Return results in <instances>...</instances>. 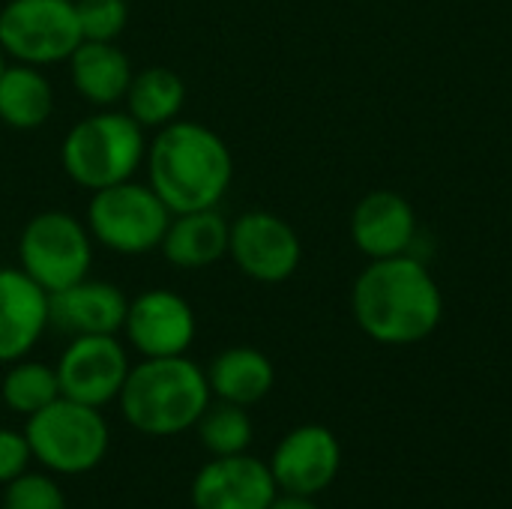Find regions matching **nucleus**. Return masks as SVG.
I'll use <instances>...</instances> for the list:
<instances>
[{
	"mask_svg": "<svg viewBox=\"0 0 512 509\" xmlns=\"http://www.w3.org/2000/svg\"><path fill=\"white\" fill-rule=\"evenodd\" d=\"M351 309L360 330L381 345H417L444 318V294L429 267L408 255L372 261L354 282Z\"/></svg>",
	"mask_w": 512,
	"mask_h": 509,
	"instance_id": "f257e3e1",
	"label": "nucleus"
},
{
	"mask_svg": "<svg viewBox=\"0 0 512 509\" xmlns=\"http://www.w3.org/2000/svg\"><path fill=\"white\" fill-rule=\"evenodd\" d=\"M147 183L171 213L219 207L231 180L234 156L222 135L198 120H171L147 144Z\"/></svg>",
	"mask_w": 512,
	"mask_h": 509,
	"instance_id": "f03ea898",
	"label": "nucleus"
},
{
	"mask_svg": "<svg viewBox=\"0 0 512 509\" xmlns=\"http://www.w3.org/2000/svg\"><path fill=\"white\" fill-rule=\"evenodd\" d=\"M120 411L126 423L150 438H174L201 420L213 393L207 372L180 357H144L129 369L120 390Z\"/></svg>",
	"mask_w": 512,
	"mask_h": 509,
	"instance_id": "7ed1b4c3",
	"label": "nucleus"
},
{
	"mask_svg": "<svg viewBox=\"0 0 512 509\" xmlns=\"http://www.w3.org/2000/svg\"><path fill=\"white\" fill-rule=\"evenodd\" d=\"M144 156V129L117 108H96L81 117L60 144V165L66 177L87 192L132 180L144 165Z\"/></svg>",
	"mask_w": 512,
	"mask_h": 509,
	"instance_id": "20e7f679",
	"label": "nucleus"
},
{
	"mask_svg": "<svg viewBox=\"0 0 512 509\" xmlns=\"http://www.w3.org/2000/svg\"><path fill=\"white\" fill-rule=\"evenodd\" d=\"M24 438L42 468L66 477L93 471L105 459L111 444V432L102 411L66 396L27 417Z\"/></svg>",
	"mask_w": 512,
	"mask_h": 509,
	"instance_id": "39448f33",
	"label": "nucleus"
},
{
	"mask_svg": "<svg viewBox=\"0 0 512 509\" xmlns=\"http://www.w3.org/2000/svg\"><path fill=\"white\" fill-rule=\"evenodd\" d=\"M171 210L150 189V183L123 180L90 195L87 231L93 243L117 255H147L162 246Z\"/></svg>",
	"mask_w": 512,
	"mask_h": 509,
	"instance_id": "423d86ee",
	"label": "nucleus"
},
{
	"mask_svg": "<svg viewBox=\"0 0 512 509\" xmlns=\"http://www.w3.org/2000/svg\"><path fill=\"white\" fill-rule=\"evenodd\" d=\"M93 237L87 222L66 210H42L27 219L18 237V267L48 294L90 276Z\"/></svg>",
	"mask_w": 512,
	"mask_h": 509,
	"instance_id": "0eeeda50",
	"label": "nucleus"
},
{
	"mask_svg": "<svg viewBox=\"0 0 512 509\" xmlns=\"http://www.w3.org/2000/svg\"><path fill=\"white\" fill-rule=\"evenodd\" d=\"M81 45L72 0H9L0 9V48L15 63H66Z\"/></svg>",
	"mask_w": 512,
	"mask_h": 509,
	"instance_id": "6e6552de",
	"label": "nucleus"
},
{
	"mask_svg": "<svg viewBox=\"0 0 512 509\" xmlns=\"http://www.w3.org/2000/svg\"><path fill=\"white\" fill-rule=\"evenodd\" d=\"M228 258L255 282L279 285L300 267L303 246L297 231L270 210H246L231 222Z\"/></svg>",
	"mask_w": 512,
	"mask_h": 509,
	"instance_id": "1a4fd4ad",
	"label": "nucleus"
},
{
	"mask_svg": "<svg viewBox=\"0 0 512 509\" xmlns=\"http://www.w3.org/2000/svg\"><path fill=\"white\" fill-rule=\"evenodd\" d=\"M54 369L60 396L105 408L120 396L132 366L117 336H72Z\"/></svg>",
	"mask_w": 512,
	"mask_h": 509,
	"instance_id": "9d476101",
	"label": "nucleus"
},
{
	"mask_svg": "<svg viewBox=\"0 0 512 509\" xmlns=\"http://www.w3.org/2000/svg\"><path fill=\"white\" fill-rule=\"evenodd\" d=\"M123 333L141 357H180L198 333L195 309L168 288H150L129 300Z\"/></svg>",
	"mask_w": 512,
	"mask_h": 509,
	"instance_id": "9b49d317",
	"label": "nucleus"
},
{
	"mask_svg": "<svg viewBox=\"0 0 512 509\" xmlns=\"http://www.w3.org/2000/svg\"><path fill=\"white\" fill-rule=\"evenodd\" d=\"M276 495L270 465L249 453L213 456L192 480L195 509H270Z\"/></svg>",
	"mask_w": 512,
	"mask_h": 509,
	"instance_id": "f8f14e48",
	"label": "nucleus"
},
{
	"mask_svg": "<svg viewBox=\"0 0 512 509\" xmlns=\"http://www.w3.org/2000/svg\"><path fill=\"white\" fill-rule=\"evenodd\" d=\"M339 465H342V447L336 435L315 423L288 432L270 459V471L279 492L306 495V498L324 492L336 480Z\"/></svg>",
	"mask_w": 512,
	"mask_h": 509,
	"instance_id": "ddd939ff",
	"label": "nucleus"
},
{
	"mask_svg": "<svg viewBox=\"0 0 512 509\" xmlns=\"http://www.w3.org/2000/svg\"><path fill=\"white\" fill-rule=\"evenodd\" d=\"M351 240L369 261L408 255L417 240V213L411 201L393 189L363 195L351 213Z\"/></svg>",
	"mask_w": 512,
	"mask_h": 509,
	"instance_id": "4468645a",
	"label": "nucleus"
},
{
	"mask_svg": "<svg viewBox=\"0 0 512 509\" xmlns=\"http://www.w3.org/2000/svg\"><path fill=\"white\" fill-rule=\"evenodd\" d=\"M126 294L105 279H81L48 294V318L66 336H117L126 321Z\"/></svg>",
	"mask_w": 512,
	"mask_h": 509,
	"instance_id": "2eb2a0df",
	"label": "nucleus"
},
{
	"mask_svg": "<svg viewBox=\"0 0 512 509\" xmlns=\"http://www.w3.org/2000/svg\"><path fill=\"white\" fill-rule=\"evenodd\" d=\"M48 327V291L21 267H0V363L24 360Z\"/></svg>",
	"mask_w": 512,
	"mask_h": 509,
	"instance_id": "dca6fc26",
	"label": "nucleus"
},
{
	"mask_svg": "<svg viewBox=\"0 0 512 509\" xmlns=\"http://www.w3.org/2000/svg\"><path fill=\"white\" fill-rule=\"evenodd\" d=\"M228 231L231 222L219 213V207L174 213L159 252L177 270H204L228 255Z\"/></svg>",
	"mask_w": 512,
	"mask_h": 509,
	"instance_id": "f3484780",
	"label": "nucleus"
},
{
	"mask_svg": "<svg viewBox=\"0 0 512 509\" xmlns=\"http://www.w3.org/2000/svg\"><path fill=\"white\" fill-rule=\"evenodd\" d=\"M69 63L72 87L93 108H114L132 81V63L117 42H81Z\"/></svg>",
	"mask_w": 512,
	"mask_h": 509,
	"instance_id": "a211bd4d",
	"label": "nucleus"
},
{
	"mask_svg": "<svg viewBox=\"0 0 512 509\" xmlns=\"http://www.w3.org/2000/svg\"><path fill=\"white\" fill-rule=\"evenodd\" d=\"M207 384L210 393L219 402H231V405H258L276 384V369L270 363L267 354H261L258 348H225L222 354H216L207 366Z\"/></svg>",
	"mask_w": 512,
	"mask_h": 509,
	"instance_id": "6ab92c4d",
	"label": "nucleus"
},
{
	"mask_svg": "<svg viewBox=\"0 0 512 509\" xmlns=\"http://www.w3.org/2000/svg\"><path fill=\"white\" fill-rule=\"evenodd\" d=\"M54 111V87L39 66L6 63L0 72V123L18 132H33Z\"/></svg>",
	"mask_w": 512,
	"mask_h": 509,
	"instance_id": "aec40b11",
	"label": "nucleus"
},
{
	"mask_svg": "<svg viewBox=\"0 0 512 509\" xmlns=\"http://www.w3.org/2000/svg\"><path fill=\"white\" fill-rule=\"evenodd\" d=\"M126 114L147 132L162 129L180 117L186 102V81L168 66H147L132 72L126 90Z\"/></svg>",
	"mask_w": 512,
	"mask_h": 509,
	"instance_id": "412c9836",
	"label": "nucleus"
},
{
	"mask_svg": "<svg viewBox=\"0 0 512 509\" xmlns=\"http://www.w3.org/2000/svg\"><path fill=\"white\" fill-rule=\"evenodd\" d=\"M0 396L9 411L21 417H33L42 408H48L54 399H60V381L57 369L45 366L39 360H15L9 363V372L3 375Z\"/></svg>",
	"mask_w": 512,
	"mask_h": 509,
	"instance_id": "4be33fe9",
	"label": "nucleus"
},
{
	"mask_svg": "<svg viewBox=\"0 0 512 509\" xmlns=\"http://www.w3.org/2000/svg\"><path fill=\"white\" fill-rule=\"evenodd\" d=\"M198 441L210 456H240L252 444V420L243 405L216 402L207 405L201 420L195 423Z\"/></svg>",
	"mask_w": 512,
	"mask_h": 509,
	"instance_id": "5701e85b",
	"label": "nucleus"
},
{
	"mask_svg": "<svg viewBox=\"0 0 512 509\" xmlns=\"http://www.w3.org/2000/svg\"><path fill=\"white\" fill-rule=\"evenodd\" d=\"M81 42H117L129 24V0H72Z\"/></svg>",
	"mask_w": 512,
	"mask_h": 509,
	"instance_id": "b1692460",
	"label": "nucleus"
},
{
	"mask_svg": "<svg viewBox=\"0 0 512 509\" xmlns=\"http://www.w3.org/2000/svg\"><path fill=\"white\" fill-rule=\"evenodd\" d=\"M3 509H66V498L54 477L24 471L21 477L6 483Z\"/></svg>",
	"mask_w": 512,
	"mask_h": 509,
	"instance_id": "393cba45",
	"label": "nucleus"
},
{
	"mask_svg": "<svg viewBox=\"0 0 512 509\" xmlns=\"http://www.w3.org/2000/svg\"><path fill=\"white\" fill-rule=\"evenodd\" d=\"M30 459H33V453H30V444H27L24 432L0 429V486L21 477L27 471Z\"/></svg>",
	"mask_w": 512,
	"mask_h": 509,
	"instance_id": "a878e982",
	"label": "nucleus"
},
{
	"mask_svg": "<svg viewBox=\"0 0 512 509\" xmlns=\"http://www.w3.org/2000/svg\"><path fill=\"white\" fill-rule=\"evenodd\" d=\"M270 509H321L312 498H306V495H288V492H282V495H276L273 498V504Z\"/></svg>",
	"mask_w": 512,
	"mask_h": 509,
	"instance_id": "bb28decb",
	"label": "nucleus"
},
{
	"mask_svg": "<svg viewBox=\"0 0 512 509\" xmlns=\"http://www.w3.org/2000/svg\"><path fill=\"white\" fill-rule=\"evenodd\" d=\"M6 69V54H3V48H0V72Z\"/></svg>",
	"mask_w": 512,
	"mask_h": 509,
	"instance_id": "cd10ccee",
	"label": "nucleus"
}]
</instances>
